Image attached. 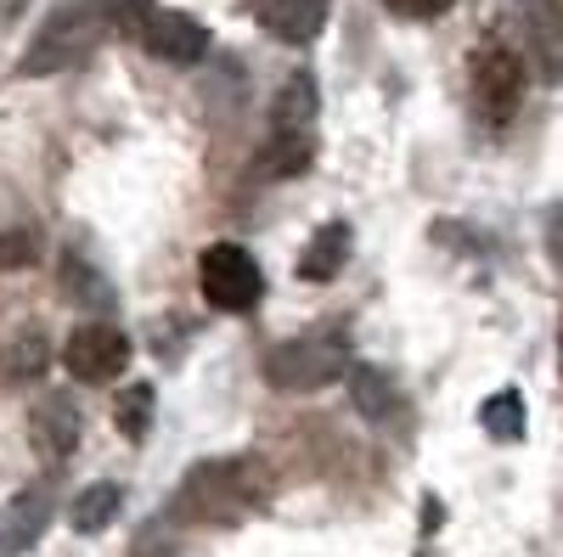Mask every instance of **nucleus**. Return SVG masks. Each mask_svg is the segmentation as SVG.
<instances>
[{"label":"nucleus","instance_id":"5701e85b","mask_svg":"<svg viewBox=\"0 0 563 557\" xmlns=\"http://www.w3.org/2000/svg\"><path fill=\"white\" fill-rule=\"evenodd\" d=\"M135 557H175V552H153V546H141Z\"/></svg>","mask_w":563,"mask_h":557},{"label":"nucleus","instance_id":"9d476101","mask_svg":"<svg viewBox=\"0 0 563 557\" xmlns=\"http://www.w3.org/2000/svg\"><path fill=\"white\" fill-rule=\"evenodd\" d=\"M327 7L333 0H260V23L288 45H310L327 29Z\"/></svg>","mask_w":563,"mask_h":557},{"label":"nucleus","instance_id":"dca6fc26","mask_svg":"<svg viewBox=\"0 0 563 557\" xmlns=\"http://www.w3.org/2000/svg\"><path fill=\"white\" fill-rule=\"evenodd\" d=\"M0 366H7L12 383H29V378H40V371L52 366V344H45L40 333H18L7 344V355H0Z\"/></svg>","mask_w":563,"mask_h":557},{"label":"nucleus","instance_id":"f257e3e1","mask_svg":"<svg viewBox=\"0 0 563 557\" xmlns=\"http://www.w3.org/2000/svg\"><path fill=\"white\" fill-rule=\"evenodd\" d=\"M260 506H265V474L249 456L198 461L175 490V519L186 524H243Z\"/></svg>","mask_w":563,"mask_h":557},{"label":"nucleus","instance_id":"0eeeda50","mask_svg":"<svg viewBox=\"0 0 563 557\" xmlns=\"http://www.w3.org/2000/svg\"><path fill=\"white\" fill-rule=\"evenodd\" d=\"M141 40H147V52L158 57V63H198V57H209V29L198 23V18H186V12H147L141 18Z\"/></svg>","mask_w":563,"mask_h":557},{"label":"nucleus","instance_id":"f03ea898","mask_svg":"<svg viewBox=\"0 0 563 557\" xmlns=\"http://www.w3.org/2000/svg\"><path fill=\"white\" fill-rule=\"evenodd\" d=\"M102 34H108V18H102L97 7H57L52 18L40 23V34L29 40L18 74H23V79H52V74L85 63V57L102 45Z\"/></svg>","mask_w":563,"mask_h":557},{"label":"nucleus","instance_id":"1a4fd4ad","mask_svg":"<svg viewBox=\"0 0 563 557\" xmlns=\"http://www.w3.org/2000/svg\"><path fill=\"white\" fill-rule=\"evenodd\" d=\"M316 113H321V97H316V74L299 68L282 79L276 102H271V135H316Z\"/></svg>","mask_w":563,"mask_h":557},{"label":"nucleus","instance_id":"7ed1b4c3","mask_svg":"<svg viewBox=\"0 0 563 557\" xmlns=\"http://www.w3.org/2000/svg\"><path fill=\"white\" fill-rule=\"evenodd\" d=\"M344 366H350L344 333H305V338H288L265 355V378L282 394H316L333 378H344Z\"/></svg>","mask_w":563,"mask_h":557},{"label":"nucleus","instance_id":"f8f14e48","mask_svg":"<svg viewBox=\"0 0 563 557\" xmlns=\"http://www.w3.org/2000/svg\"><path fill=\"white\" fill-rule=\"evenodd\" d=\"M344 371H350V400H355V411L366 416V423H389V416L400 411V394L378 366L361 360V366H344Z\"/></svg>","mask_w":563,"mask_h":557},{"label":"nucleus","instance_id":"2eb2a0df","mask_svg":"<svg viewBox=\"0 0 563 557\" xmlns=\"http://www.w3.org/2000/svg\"><path fill=\"white\" fill-rule=\"evenodd\" d=\"M113 428L124 439H147L153 428V383H124L113 400Z\"/></svg>","mask_w":563,"mask_h":557},{"label":"nucleus","instance_id":"9b49d317","mask_svg":"<svg viewBox=\"0 0 563 557\" xmlns=\"http://www.w3.org/2000/svg\"><path fill=\"white\" fill-rule=\"evenodd\" d=\"M344 259H350V225H321L316 237H310V248L299 254V276L305 282H333V276L344 270Z\"/></svg>","mask_w":563,"mask_h":557},{"label":"nucleus","instance_id":"aec40b11","mask_svg":"<svg viewBox=\"0 0 563 557\" xmlns=\"http://www.w3.org/2000/svg\"><path fill=\"white\" fill-rule=\"evenodd\" d=\"M90 7H97L102 18H113V23H141L153 0H90Z\"/></svg>","mask_w":563,"mask_h":557},{"label":"nucleus","instance_id":"423d86ee","mask_svg":"<svg viewBox=\"0 0 563 557\" xmlns=\"http://www.w3.org/2000/svg\"><path fill=\"white\" fill-rule=\"evenodd\" d=\"M63 366L79 383H113L130 366V338L119 327H108V321H85V327H74L68 344H63Z\"/></svg>","mask_w":563,"mask_h":557},{"label":"nucleus","instance_id":"412c9836","mask_svg":"<svg viewBox=\"0 0 563 557\" xmlns=\"http://www.w3.org/2000/svg\"><path fill=\"white\" fill-rule=\"evenodd\" d=\"M395 12H406V18H440V12H451V0H395Z\"/></svg>","mask_w":563,"mask_h":557},{"label":"nucleus","instance_id":"20e7f679","mask_svg":"<svg viewBox=\"0 0 563 557\" xmlns=\"http://www.w3.org/2000/svg\"><path fill=\"white\" fill-rule=\"evenodd\" d=\"M467 85H474V108L490 124H507L512 108L525 102V63L507 40H479L474 63H467Z\"/></svg>","mask_w":563,"mask_h":557},{"label":"nucleus","instance_id":"6ab92c4d","mask_svg":"<svg viewBox=\"0 0 563 557\" xmlns=\"http://www.w3.org/2000/svg\"><path fill=\"white\" fill-rule=\"evenodd\" d=\"M536 34H541L547 74H558V0H536Z\"/></svg>","mask_w":563,"mask_h":557},{"label":"nucleus","instance_id":"4be33fe9","mask_svg":"<svg viewBox=\"0 0 563 557\" xmlns=\"http://www.w3.org/2000/svg\"><path fill=\"white\" fill-rule=\"evenodd\" d=\"M23 7H29V0H0V18H18Z\"/></svg>","mask_w":563,"mask_h":557},{"label":"nucleus","instance_id":"39448f33","mask_svg":"<svg viewBox=\"0 0 563 557\" xmlns=\"http://www.w3.org/2000/svg\"><path fill=\"white\" fill-rule=\"evenodd\" d=\"M198 288L214 310H254L260 293H265L254 254L238 248V243H209L198 254Z\"/></svg>","mask_w":563,"mask_h":557},{"label":"nucleus","instance_id":"6e6552de","mask_svg":"<svg viewBox=\"0 0 563 557\" xmlns=\"http://www.w3.org/2000/svg\"><path fill=\"white\" fill-rule=\"evenodd\" d=\"M29 439H34V450H40L45 461L74 456V445H79V411H74V400H68V394H45V400L29 411Z\"/></svg>","mask_w":563,"mask_h":557},{"label":"nucleus","instance_id":"a211bd4d","mask_svg":"<svg viewBox=\"0 0 563 557\" xmlns=\"http://www.w3.org/2000/svg\"><path fill=\"white\" fill-rule=\"evenodd\" d=\"M40 254V237L29 225H12V231H0V270H23L29 259Z\"/></svg>","mask_w":563,"mask_h":557},{"label":"nucleus","instance_id":"4468645a","mask_svg":"<svg viewBox=\"0 0 563 557\" xmlns=\"http://www.w3.org/2000/svg\"><path fill=\"white\" fill-rule=\"evenodd\" d=\"M479 423H485V434L490 439H525V394L519 389H501V394H490L485 405H479Z\"/></svg>","mask_w":563,"mask_h":557},{"label":"nucleus","instance_id":"f3484780","mask_svg":"<svg viewBox=\"0 0 563 557\" xmlns=\"http://www.w3.org/2000/svg\"><path fill=\"white\" fill-rule=\"evenodd\" d=\"M63 293H68V299H85V304H97V310H108V304H113V288H108V282H102V276L90 270L85 259H74V254L63 259Z\"/></svg>","mask_w":563,"mask_h":557},{"label":"nucleus","instance_id":"ddd939ff","mask_svg":"<svg viewBox=\"0 0 563 557\" xmlns=\"http://www.w3.org/2000/svg\"><path fill=\"white\" fill-rule=\"evenodd\" d=\"M119 506H124V490L102 479V484H85V490L74 495L68 519H74V530H79V535H102V530L119 519Z\"/></svg>","mask_w":563,"mask_h":557}]
</instances>
